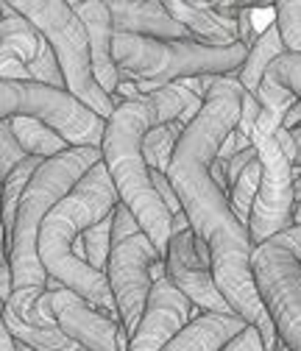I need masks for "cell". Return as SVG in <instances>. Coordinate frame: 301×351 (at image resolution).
Masks as SVG:
<instances>
[{"mask_svg":"<svg viewBox=\"0 0 301 351\" xmlns=\"http://www.w3.org/2000/svg\"><path fill=\"white\" fill-rule=\"evenodd\" d=\"M251 271L279 340L301 351V262L274 237L254 248Z\"/></svg>","mask_w":301,"mask_h":351,"instance_id":"9c48e42d","label":"cell"},{"mask_svg":"<svg viewBox=\"0 0 301 351\" xmlns=\"http://www.w3.org/2000/svg\"><path fill=\"white\" fill-rule=\"evenodd\" d=\"M28 70H31V81L45 84V86H56V90H67L62 64H59V59H56V53H53L51 45H45V51L39 53V59Z\"/></svg>","mask_w":301,"mask_h":351,"instance_id":"83f0119b","label":"cell"},{"mask_svg":"<svg viewBox=\"0 0 301 351\" xmlns=\"http://www.w3.org/2000/svg\"><path fill=\"white\" fill-rule=\"evenodd\" d=\"M120 204L117 187L106 165H95L84 179L75 184V190L53 206V212L45 217L39 229V262L48 271V276L59 279L67 290L81 295L87 304L98 306L101 313L120 321L117 301L112 293V285L106 274H98L87 259H84L75 245L81 234L90 226L112 217L115 206Z\"/></svg>","mask_w":301,"mask_h":351,"instance_id":"7a4b0ae2","label":"cell"},{"mask_svg":"<svg viewBox=\"0 0 301 351\" xmlns=\"http://www.w3.org/2000/svg\"><path fill=\"white\" fill-rule=\"evenodd\" d=\"M140 232H143V226L134 217V212L128 209L125 204H117L115 212H112V245H117V243H123L128 237H134Z\"/></svg>","mask_w":301,"mask_h":351,"instance_id":"f546056e","label":"cell"},{"mask_svg":"<svg viewBox=\"0 0 301 351\" xmlns=\"http://www.w3.org/2000/svg\"><path fill=\"white\" fill-rule=\"evenodd\" d=\"M51 295H53V315L59 329L70 335L78 346H84L87 351H128L132 337H128L125 326L117 318L101 313L98 306L87 304L67 287Z\"/></svg>","mask_w":301,"mask_h":351,"instance_id":"8fae6325","label":"cell"},{"mask_svg":"<svg viewBox=\"0 0 301 351\" xmlns=\"http://www.w3.org/2000/svg\"><path fill=\"white\" fill-rule=\"evenodd\" d=\"M293 195H296V206L301 204V179H296V184H293Z\"/></svg>","mask_w":301,"mask_h":351,"instance_id":"8d00e7d4","label":"cell"},{"mask_svg":"<svg viewBox=\"0 0 301 351\" xmlns=\"http://www.w3.org/2000/svg\"><path fill=\"white\" fill-rule=\"evenodd\" d=\"M151 128V109L145 104L128 101L109 117L101 151L104 165L117 187L120 204L134 212L143 232L156 245L159 256H167V245L173 240V215L165 206L143 154V140Z\"/></svg>","mask_w":301,"mask_h":351,"instance_id":"277c9868","label":"cell"},{"mask_svg":"<svg viewBox=\"0 0 301 351\" xmlns=\"http://www.w3.org/2000/svg\"><path fill=\"white\" fill-rule=\"evenodd\" d=\"M25 20H31L42 36L48 39V45L53 48L64 81H67V93H73L78 101H84L90 109H95L101 117H112L117 112L112 95L95 78L93 67V48H90V34L84 28L81 17L73 12L70 3H34V0H23V3H12Z\"/></svg>","mask_w":301,"mask_h":351,"instance_id":"8992f818","label":"cell"},{"mask_svg":"<svg viewBox=\"0 0 301 351\" xmlns=\"http://www.w3.org/2000/svg\"><path fill=\"white\" fill-rule=\"evenodd\" d=\"M17 351H34V348H28V346H23V343H17Z\"/></svg>","mask_w":301,"mask_h":351,"instance_id":"f35d334b","label":"cell"},{"mask_svg":"<svg viewBox=\"0 0 301 351\" xmlns=\"http://www.w3.org/2000/svg\"><path fill=\"white\" fill-rule=\"evenodd\" d=\"M198 315L201 313L193 306V301L173 282L167 276L159 279L151 290L145 313L132 335L128 351H165V346Z\"/></svg>","mask_w":301,"mask_h":351,"instance_id":"7c38bea8","label":"cell"},{"mask_svg":"<svg viewBox=\"0 0 301 351\" xmlns=\"http://www.w3.org/2000/svg\"><path fill=\"white\" fill-rule=\"evenodd\" d=\"M70 6L90 34L95 78L106 90V95H115L120 86V70L115 64V23L109 3H78V0H70Z\"/></svg>","mask_w":301,"mask_h":351,"instance_id":"9a60e30c","label":"cell"},{"mask_svg":"<svg viewBox=\"0 0 301 351\" xmlns=\"http://www.w3.org/2000/svg\"><path fill=\"white\" fill-rule=\"evenodd\" d=\"M243 90L245 86L240 84L237 73L215 78L204 112L187 125L184 137L176 145L167 179L182 201V209L190 217L193 232L201 240H206L212 251V276L218 290L229 301L234 315H240L248 326L260 329L265 351H276L279 335L251 271L254 243L248 226L237 221L229 195L218 187V182L209 173L224 140L240 125Z\"/></svg>","mask_w":301,"mask_h":351,"instance_id":"6da1fadb","label":"cell"},{"mask_svg":"<svg viewBox=\"0 0 301 351\" xmlns=\"http://www.w3.org/2000/svg\"><path fill=\"white\" fill-rule=\"evenodd\" d=\"M151 179H154V184H156V190H159L165 206L170 209V215L176 217L179 212H184V209H182V201H179V195H176V190H173V184H170V179H167V173H156V170H151Z\"/></svg>","mask_w":301,"mask_h":351,"instance_id":"4dcf8cb0","label":"cell"},{"mask_svg":"<svg viewBox=\"0 0 301 351\" xmlns=\"http://www.w3.org/2000/svg\"><path fill=\"white\" fill-rule=\"evenodd\" d=\"M0 351H17V340L12 337V332L6 326L0 329Z\"/></svg>","mask_w":301,"mask_h":351,"instance_id":"d590c367","label":"cell"},{"mask_svg":"<svg viewBox=\"0 0 301 351\" xmlns=\"http://www.w3.org/2000/svg\"><path fill=\"white\" fill-rule=\"evenodd\" d=\"M296 223H301V204L296 206Z\"/></svg>","mask_w":301,"mask_h":351,"instance_id":"74e56055","label":"cell"},{"mask_svg":"<svg viewBox=\"0 0 301 351\" xmlns=\"http://www.w3.org/2000/svg\"><path fill=\"white\" fill-rule=\"evenodd\" d=\"M0 14H3V20H0V56L17 59V62L31 67L39 59V53L45 51L48 39L42 36V31L31 20H25L12 3L0 6Z\"/></svg>","mask_w":301,"mask_h":351,"instance_id":"ac0fdd59","label":"cell"},{"mask_svg":"<svg viewBox=\"0 0 301 351\" xmlns=\"http://www.w3.org/2000/svg\"><path fill=\"white\" fill-rule=\"evenodd\" d=\"M260 182H263V162L256 156L243 173L240 179L234 182L232 193H229V204H232V212L237 215V221L243 226H248L251 221V209H254V201L260 195Z\"/></svg>","mask_w":301,"mask_h":351,"instance_id":"603a6c76","label":"cell"},{"mask_svg":"<svg viewBox=\"0 0 301 351\" xmlns=\"http://www.w3.org/2000/svg\"><path fill=\"white\" fill-rule=\"evenodd\" d=\"M3 326L12 332V337L34 351H87L84 346H78L70 335H64L59 326L53 329H42V326H31L25 321H20L14 313H9L3 306Z\"/></svg>","mask_w":301,"mask_h":351,"instance_id":"44dd1931","label":"cell"},{"mask_svg":"<svg viewBox=\"0 0 301 351\" xmlns=\"http://www.w3.org/2000/svg\"><path fill=\"white\" fill-rule=\"evenodd\" d=\"M28 154L23 151L14 128H12V120H0V173H3V179H9V173L25 162Z\"/></svg>","mask_w":301,"mask_h":351,"instance_id":"f1b7e54d","label":"cell"},{"mask_svg":"<svg viewBox=\"0 0 301 351\" xmlns=\"http://www.w3.org/2000/svg\"><path fill=\"white\" fill-rule=\"evenodd\" d=\"M248 48H212L198 39H148L134 34H115V64L120 81L176 84L198 75H229L243 67Z\"/></svg>","mask_w":301,"mask_h":351,"instance_id":"5b68a950","label":"cell"},{"mask_svg":"<svg viewBox=\"0 0 301 351\" xmlns=\"http://www.w3.org/2000/svg\"><path fill=\"white\" fill-rule=\"evenodd\" d=\"M285 53H287V51H285V42H282L276 25H271L260 39L254 42V48L248 51V59H245L243 67L237 70L240 84L245 86V90H248L254 98H256V93H260L263 78H265V73L271 70V64H274L279 56H285Z\"/></svg>","mask_w":301,"mask_h":351,"instance_id":"d6986e66","label":"cell"},{"mask_svg":"<svg viewBox=\"0 0 301 351\" xmlns=\"http://www.w3.org/2000/svg\"><path fill=\"white\" fill-rule=\"evenodd\" d=\"M165 276H167L165 256H159L156 245L151 243V237L145 232L128 237L112 248L106 279L112 285L120 324L125 326L128 337L134 335V329L145 313L154 285Z\"/></svg>","mask_w":301,"mask_h":351,"instance_id":"30bf717a","label":"cell"},{"mask_svg":"<svg viewBox=\"0 0 301 351\" xmlns=\"http://www.w3.org/2000/svg\"><path fill=\"white\" fill-rule=\"evenodd\" d=\"M0 117H34L73 148H104L109 120L67 90L36 81H0Z\"/></svg>","mask_w":301,"mask_h":351,"instance_id":"52a82bcc","label":"cell"},{"mask_svg":"<svg viewBox=\"0 0 301 351\" xmlns=\"http://www.w3.org/2000/svg\"><path fill=\"white\" fill-rule=\"evenodd\" d=\"M276 240L301 262V223H296V226H290L287 232H282V234H276Z\"/></svg>","mask_w":301,"mask_h":351,"instance_id":"e575fe53","label":"cell"},{"mask_svg":"<svg viewBox=\"0 0 301 351\" xmlns=\"http://www.w3.org/2000/svg\"><path fill=\"white\" fill-rule=\"evenodd\" d=\"M274 9L285 51L301 56V3H274Z\"/></svg>","mask_w":301,"mask_h":351,"instance_id":"d4e9b609","label":"cell"},{"mask_svg":"<svg viewBox=\"0 0 301 351\" xmlns=\"http://www.w3.org/2000/svg\"><path fill=\"white\" fill-rule=\"evenodd\" d=\"M256 101H260V106L265 109V112H271V114H276L279 120H285V114L298 104V98L290 93V90H285V86H279L274 78H263V86H260V93H256Z\"/></svg>","mask_w":301,"mask_h":351,"instance_id":"484cf974","label":"cell"},{"mask_svg":"<svg viewBox=\"0 0 301 351\" xmlns=\"http://www.w3.org/2000/svg\"><path fill=\"white\" fill-rule=\"evenodd\" d=\"M221 351H265V340H263L260 329L248 326L243 335H237V337H234L226 348H221Z\"/></svg>","mask_w":301,"mask_h":351,"instance_id":"1f68e13d","label":"cell"},{"mask_svg":"<svg viewBox=\"0 0 301 351\" xmlns=\"http://www.w3.org/2000/svg\"><path fill=\"white\" fill-rule=\"evenodd\" d=\"M115 34H134L148 39H193L190 31L156 0H112L109 3Z\"/></svg>","mask_w":301,"mask_h":351,"instance_id":"5bb4252c","label":"cell"},{"mask_svg":"<svg viewBox=\"0 0 301 351\" xmlns=\"http://www.w3.org/2000/svg\"><path fill=\"white\" fill-rule=\"evenodd\" d=\"M279 125L282 120L263 109L260 123H256L251 134V143L263 162L260 195L254 201L251 221H248V234L254 248H260L263 243L296 226V195H293L296 176H293V159L285 154V148L276 140Z\"/></svg>","mask_w":301,"mask_h":351,"instance_id":"ba28073f","label":"cell"},{"mask_svg":"<svg viewBox=\"0 0 301 351\" xmlns=\"http://www.w3.org/2000/svg\"><path fill=\"white\" fill-rule=\"evenodd\" d=\"M251 12H254V9H243V12H240V17H237V28H240V42H243V45H245L248 51L254 48V42L260 39V34H256V25L251 23Z\"/></svg>","mask_w":301,"mask_h":351,"instance_id":"d6a6232c","label":"cell"},{"mask_svg":"<svg viewBox=\"0 0 301 351\" xmlns=\"http://www.w3.org/2000/svg\"><path fill=\"white\" fill-rule=\"evenodd\" d=\"M101 162H104L101 148H70L67 154L48 159L34 173L17 209L12 240L3 243V254L9 256L14 274V295L6 304V310L14 313L20 321H28L36 301L48 293V271L42 268L36 248L42 223L53 212V206L64 201L84 176Z\"/></svg>","mask_w":301,"mask_h":351,"instance_id":"3957f363","label":"cell"},{"mask_svg":"<svg viewBox=\"0 0 301 351\" xmlns=\"http://www.w3.org/2000/svg\"><path fill=\"white\" fill-rule=\"evenodd\" d=\"M112 217H106V221L90 226L87 232L81 234L75 251L90 262V265L98 271V274H106L109 268V256H112Z\"/></svg>","mask_w":301,"mask_h":351,"instance_id":"cb8c5ba5","label":"cell"},{"mask_svg":"<svg viewBox=\"0 0 301 351\" xmlns=\"http://www.w3.org/2000/svg\"><path fill=\"white\" fill-rule=\"evenodd\" d=\"M0 298H3V306L12 301V295H14V274H12V262H9V256L3 254V259H0Z\"/></svg>","mask_w":301,"mask_h":351,"instance_id":"836d02e7","label":"cell"},{"mask_svg":"<svg viewBox=\"0 0 301 351\" xmlns=\"http://www.w3.org/2000/svg\"><path fill=\"white\" fill-rule=\"evenodd\" d=\"M167 279L173 282L190 301L198 313H221V315H234V310L229 306V301L224 298V293L215 285L212 271H206L201 265V259L195 254V232L187 229L182 234H173L167 245Z\"/></svg>","mask_w":301,"mask_h":351,"instance_id":"4fadbf2b","label":"cell"},{"mask_svg":"<svg viewBox=\"0 0 301 351\" xmlns=\"http://www.w3.org/2000/svg\"><path fill=\"white\" fill-rule=\"evenodd\" d=\"M12 128H14V134L23 145V151L28 156H36L42 162H48V159H56L62 154H67L73 145L59 137L53 128H48L45 123H39L34 117H12Z\"/></svg>","mask_w":301,"mask_h":351,"instance_id":"ffe728a7","label":"cell"},{"mask_svg":"<svg viewBox=\"0 0 301 351\" xmlns=\"http://www.w3.org/2000/svg\"><path fill=\"white\" fill-rule=\"evenodd\" d=\"M165 6L190 31V36L204 42V45L232 48L240 42L237 20H226L221 14H215L212 3H165Z\"/></svg>","mask_w":301,"mask_h":351,"instance_id":"e0dca14e","label":"cell"},{"mask_svg":"<svg viewBox=\"0 0 301 351\" xmlns=\"http://www.w3.org/2000/svg\"><path fill=\"white\" fill-rule=\"evenodd\" d=\"M245 329L248 324L240 315L201 313L165 346V351H221Z\"/></svg>","mask_w":301,"mask_h":351,"instance_id":"2e32d148","label":"cell"},{"mask_svg":"<svg viewBox=\"0 0 301 351\" xmlns=\"http://www.w3.org/2000/svg\"><path fill=\"white\" fill-rule=\"evenodd\" d=\"M184 131H187V125H182L179 120L165 123V125H154L148 131L145 140H143V154H145V162L151 170H156V173L170 170V162H173L176 145L184 137Z\"/></svg>","mask_w":301,"mask_h":351,"instance_id":"7402d4cb","label":"cell"},{"mask_svg":"<svg viewBox=\"0 0 301 351\" xmlns=\"http://www.w3.org/2000/svg\"><path fill=\"white\" fill-rule=\"evenodd\" d=\"M268 78H274L279 86H285V90H290L298 101H301V56L298 53H285L279 56L271 70L265 73Z\"/></svg>","mask_w":301,"mask_h":351,"instance_id":"4316f807","label":"cell"}]
</instances>
